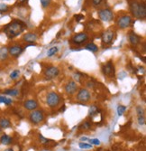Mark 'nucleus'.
Segmentation results:
<instances>
[{
    "label": "nucleus",
    "mask_w": 146,
    "mask_h": 151,
    "mask_svg": "<svg viewBox=\"0 0 146 151\" xmlns=\"http://www.w3.org/2000/svg\"><path fill=\"white\" fill-rule=\"evenodd\" d=\"M77 90H78V85H77L76 82L73 81H69L68 83H67V85L65 86V91H66V92H67L68 94H70V95L75 93V92L77 91Z\"/></svg>",
    "instance_id": "nucleus-13"
},
{
    "label": "nucleus",
    "mask_w": 146,
    "mask_h": 151,
    "mask_svg": "<svg viewBox=\"0 0 146 151\" xmlns=\"http://www.w3.org/2000/svg\"><path fill=\"white\" fill-rule=\"evenodd\" d=\"M25 1V0H17V2L18 3H24Z\"/></svg>",
    "instance_id": "nucleus-38"
},
{
    "label": "nucleus",
    "mask_w": 146,
    "mask_h": 151,
    "mask_svg": "<svg viewBox=\"0 0 146 151\" xmlns=\"http://www.w3.org/2000/svg\"><path fill=\"white\" fill-rule=\"evenodd\" d=\"M24 29H25V24L23 22L19 20H14L5 26L4 32L8 38L12 39L18 36L21 33L24 31Z\"/></svg>",
    "instance_id": "nucleus-1"
},
{
    "label": "nucleus",
    "mask_w": 146,
    "mask_h": 151,
    "mask_svg": "<svg viewBox=\"0 0 146 151\" xmlns=\"http://www.w3.org/2000/svg\"><path fill=\"white\" fill-rule=\"evenodd\" d=\"M19 75H20V71L19 70H14L10 73V78L12 80H16L19 77Z\"/></svg>",
    "instance_id": "nucleus-25"
},
{
    "label": "nucleus",
    "mask_w": 146,
    "mask_h": 151,
    "mask_svg": "<svg viewBox=\"0 0 146 151\" xmlns=\"http://www.w3.org/2000/svg\"><path fill=\"white\" fill-rule=\"evenodd\" d=\"M102 2V0H93V4H94L95 6H98L100 5Z\"/></svg>",
    "instance_id": "nucleus-36"
},
{
    "label": "nucleus",
    "mask_w": 146,
    "mask_h": 151,
    "mask_svg": "<svg viewBox=\"0 0 146 151\" xmlns=\"http://www.w3.org/2000/svg\"><path fill=\"white\" fill-rule=\"evenodd\" d=\"M12 138L10 136L6 135V134H4L3 136H1V138H0V143L3 144V145H10L12 143Z\"/></svg>",
    "instance_id": "nucleus-18"
},
{
    "label": "nucleus",
    "mask_w": 146,
    "mask_h": 151,
    "mask_svg": "<svg viewBox=\"0 0 146 151\" xmlns=\"http://www.w3.org/2000/svg\"><path fill=\"white\" fill-rule=\"evenodd\" d=\"M23 40L27 43H33L37 40V35L34 33H27V34L24 35Z\"/></svg>",
    "instance_id": "nucleus-15"
},
{
    "label": "nucleus",
    "mask_w": 146,
    "mask_h": 151,
    "mask_svg": "<svg viewBox=\"0 0 146 151\" xmlns=\"http://www.w3.org/2000/svg\"><path fill=\"white\" fill-rule=\"evenodd\" d=\"M58 51H59V49H58V47H57V46L51 47V48L47 51V55H48L49 57L53 56L55 53H57V52H58Z\"/></svg>",
    "instance_id": "nucleus-22"
},
{
    "label": "nucleus",
    "mask_w": 146,
    "mask_h": 151,
    "mask_svg": "<svg viewBox=\"0 0 146 151\" xmlns=\"http://www.w3.org/2000/svg\"><path fill=\"white\" fill-rule=\"evenodd\" d=\"M90 98V93L87 89H81L77 94V100L80 102H88Z\"/></svg>",
    "instance_id": "nucleus-6"
},
{
    "label": "nucleus",
    "mask_w": 146,
    "mask_h": 151,
    "mask_svg": "<svg viewBox=\"0 0 146 151\" xmlns=\"http://www.w3.org/2000/svg\"><path fill=\"white\" fill-rule=\"evenodd\" d=\"M78 146L82 149H90V148H92V145L91 144H87V143H79Z\"/></svg>",
    "instance_id": "nucleus-26"
},
{
    "label": "nucleus",
    "mask_w": 146,
    "mask_h": 151,
    "mask_svg": "<svg viewBox=\"0 0 146 151\" xmlns=\"http://www.w3.org/2000/svg\"><path fill=\"white\" fill-rule=\"evenodd\" d=\"M5 151H14L12 148H8V149H6V150H5Z\"/></svg>",
    "instance_id": "nucleus-39"
},
{
    "label": "nucleus",
    "mask_w": 146,
    "mask_h": 151,
    "mask_svg": "<svg viewBox=\"0 0 146 151\" xmlns=\"http://www.w3.org/2000/svg\"><path fill=\"white\" fill-rule=\"evenodd\" d=\"M60 71L57 67H54V66H51V67H48L47 69L44 71V76L46 77V79L48 80H51L55 77L58 76Z\"/></svg>",
    "instance_id": "nucleus-7"
},
{
    "label": "nucleus",
    "mask_w": 146,
    "mask_h": 151,
    "mask_svg": "<svg viewBox=\"0 0 146 151\" xmlns=\"http://www.w3.org/2000/svg\"><path fill=\"white\" fill-rule=\"evenodd\" d=\"M61 101V97L56 93V92H50L47 95L46 98V102L49 107L51 108H55L60 104Z\"/></svg>",
    "instance_id": "nucleus-3"
},
{
    "label": "nucleus",
    "mask_w": 146,
    "mask_h": 151,
    "mask_svg": "<svg viewBox=\"0 0 146 151\" xmlns=\"http://www.w3.org/2000/svg\"><path fill=\"white\" fill-rule=\"evenodd\" d=\"M44 119V116H43V111H33L30 116H29V119L32 123L33 124H39V123H41Z\"/></svg>",
    "instance_id": "nucleus-4"
},
{
    "label": "nucleus",
    "mask_w": 146,
    "mask_h": 151,
    "mask_svg": "<svg viewBox=\"0 0 146 151\" xmlns=\"http://www.w3.org/2000/svg\"><path fill=\"white\" fill-rule=\"evenodd\" d=\"M89 141V143L91 145H96V146H98L100 145V140L98 139H88Z\"/></svg>",
    "instance_id": "nucleus-30"
},
{
    "label": "nucleus",
    "mask_w": 146,
    "mask_h": 151,
    "mask_svg": "<svg viewBox=\"0 0 146 151\" xmlns=\"http://www.w3.org/2000/svg\"><path fill=\"white\" fill-rule=\"evenodd\" d=\"M79 77H80V76H79V74H77V73H75V74H74V78H75L78 81H80V80H79Z\"/></svg>",
    "instance_id": "nucleus-37"
},
{
    "label": "nucleus",
    "mask_w": 146,
    "mask_h": 151,
    "mask_svg": "<svg viewBox=\"0 0 146 151\" xmlns=\"http://www.w3.org/2000/svg\"><path fill=\"white\" fill-rule=\"evenodd\" d=\"M131 23H132V18L129 16H124L118 19L117 25L120 27L121 29H125V28H127L128 26H130Z\"/></svg>",
    "instance_id": "nucleus-9"
},
{
    "label": "nucleus",
    "mask_w": 146,
    "mask_h": 151,
    "mask_svg": "<svg viewBox=\"0 0 146 151\" xmlns=\"http://www.w3.org/2000/svg\"><path fill=\"white\" fill-rule=\"evenodd\" d=\"M98 112V108L96 106H92L89 109V115L90 116H93L94 114H96Z\"/></svg>",
    "instance_id": "nucleus-29"
},
{
    "label": "nucleus",
    "mask_w": 146,
    "mask_h": 151,
    "mask_svg": "<svg viewBox=\"0 0 146 151\" xmlns=\"http://www.w3.org/2000/svg\"><path fill=\"white\" fill-rule=\"evenodd\" d=\"M136 111H137L138 117H139V116H144V109H143L141 106H138V107L136 108Z\"/></svg>",
    "instance_id": "nucleus-28"
},
{
    "label": "nucleus",
    "mask_w": 146,
    "mask_h": 151,
    "mask_svg": "<svg viewBox=\"0 0 146 151\" xmlns=\"http://www.w3.org/2000/svg\"><path fill=\"white\" fill-rule=\"evenodd\" d=\"M138 123L139 125H144L145 124V117L144 116H139L138 117Z\"/></svg>",
    "instance_id": "nucleus-32"
},
{
    "label": "nucleus",
    "mask_w": 146,
    "mask_h": 151,
    "mask_svg": "<svg viewBox=\"0 0 146 151\" xmlns=\"http://www.w3.org/2000/svg\"><path fill=\"white\" fill-rule=\"evenodd\" d=\"M23 51H24V49L20 45H13V46L8 48V53L11 56H14V57L19 56L20 54L23 52Z\"/></svg>",
    "instance_id": "nucleus-12"
},
{
    "label": "nucleus",
    "mask_w": 146,
    "mask_h": 151,
    "mask_svg": "<svg viewBox=\"0 0 146 151\" xmlns=\"http://www.w3.org/2000/svg\"><path fill=\"white\" fill-rule=\"evenodd\" d=\"M125 111H126V107H125L123 105H119L117 107V114H118V116H122L125 112Z\"/></svg>",
    "instance_id": "nucleus-24"
},
{
    "label": "nucleus",
    "mask_w": 146,
    "mask_h": 151,
    "mask_svg": "<svg viewBox=\"0 0 146 151\" xmlns=\"http://www.w3.org/2000/svg\"><path fill=\"white\" fill-rule=\"evenodd\" d=\"M8 55H9L8 48L6 47V46L0 47V62H3V61L6 60Z\"/></svg>",
    "instance_id": "nucleus-16"
},
{
    "label": "nucleus",
    "mask_w": 146,
    "mask_h": 151,
    "mask_svg": "<svg viewBox=\"0 0 146 151\" xmlns=\"http://www.w3.org/2000/svg\"><path fill=\"white\" fill-rule=\"evenodd\" d=\"M98 17L104 22H109L113 20L114 15L112 11L109 9H102L98 11Z\"/></svg>",
    "instance_id": "nucleus-5"
},
{
    "label": "nucleus",
    "mask_w": 146,
    "mask_h": 151,
    "mask_svg": "<svg viewBox=\"0 0 146 151\" xmlns=\"http://www.w3.org/2000/svg\"><path fill=\"white\" fill-rule=\"evenodd\" d=\"M11 127V122L7 119H0V128L2 129H7Z\"/></svg>",
    "instance_id": "nucleus-19"
},
{
    "label": "nucleus",
    "mask_w": 146,
    "mask_h": 151,
    "mask_svg": "<svg viewBox=\"0 0 146 151\" xmlns=\"http://www.w3.org/2000/svg\"><path fill=\"white\" fill-rule=\"evenodd\" d=\"M13 102V101L10 98L5 97V96H0V103H4L5 105H10Z\"/></svg>",
    "instance_id": "nucleus-23"
},
{
    "label": "nucleus",
    "mask_w": 146,
    "mask_h": 151,
    "mask_svg": "<svg viewBox=\"0 0 146 151\" xmlns=\"http://www.w3.org/2000/svg\"><path fill=\"white\" fill-rule=\"evenodd\" d=\"M129 40H130V43H131L132 45H137L140 43L141 38H140V36H138L136 34L132 33V34H130V35H129Z\"/></svg>",
    "instance_id": "nucleus-17"
},
{
    "label": "nucleus",
    "mask_w": 146,
    "mask_h": 151,
    "mask_svg": "<svg viewBox=\"0 0 146 151\" xmlns=\"http://www.w3.org/2000/svg\"><path fill=\"white\" fill-rule=\"evenodd\" d=\"M24 107L26 109H28V111H35L38 107V103L33 100H28V101H24Z\"/></svg>",
    "instance_id": "nucleus-14"
},
{
    "label": "nucleus",
    "mask_w": 146,
    "mask_h": 151,
    "mask_svg": "<svg viewBox=\"0 0 146 151\" xmlns=\"http://www.w3.org/2000/svg\"><path fill=\"white\" fill-rule=\"evenodd\" d=\"M80 128H81L82 129H85V130H86V129H88L90 128L89 122H87V121H86V122H84L83 124L81 125V127H80Z\"/></svg>",
    "instance_id": "nucleus-33"
},
{
    "label": "nucleus",
    "mask_w": 146,
    "mask_h": 151,
    "mask_svg": "<svg viewBox=\"0 0 146 151\" xmlns=\"http://www.w3.org/2000/svg\"><path fill=\"white\" fill-rule=\"evenodd\" d=\"M40 1H41L43 7H47L48 6H50L51 3V0H40Z\"/></svg>",
    "instance_id": "nucleus-31"
},
{
    "label": "nucleus",
    "mask_w": 146,
    "mask_h": 151,
    "mask_svg": "<svg viewBox=\"0 0 146 151\" xmlns=\"http://www.w3.org/2000/svg\"><path fill=\"white\" fill-rule=\"evenodd\" d=\"M75 17H76L77 21H80L81 19H83V18H84V16H83V15H76V16H75Z\"/></svg>",
    "instance_id": "nucleus-35"
},
{
    "label": "nucleus",
    "mask_w": 146,
    "mask_h": 151,
    "mask_svg": "<svg viewBox=\"0 0 146 151\" xmlns=\"http://www.w3.org/2000/svg\"><path fill=\"white\" fill-rule=\"evenodd\" d=\"M88 39V35L86 33H79L72 37L71 42L75 45H81L84 42H86Z\"/></svg>",
    "instance_id": "nucleus-8"
},
{
    "label": "nucleus",
    "mask_w": 146,
    "mask_h": 151,
    "mask_svg": "<svg viewBox=\"0 0 146 151\" xmlns=\"http://www.w3.org/2000/svg\"><path fill=\"white\" fill-rule=\"evenodd\" d=\"M114 31L112 30H107L105 31L102 35V43L105 45H109L112 43V41L114 39Z\"/></svg>",
    "instance_id": "nucleus-11"
},
{
    "label": "nucleus",
    "mask_w": 146,
    "mask_h": 151,
    "mask_svg": "<svg viewBox=\"0 0 146 151\" xmlns=\"http://www.w3.org/2000/svg\"><path fill=\"white\" fill-rule=\"evenodd\" d=\"M4 93L9 96H17L19 94V91L16 89H10V90H6Z\"/></svg>",
    "instance_id": "nucleus-21"
},
{
    "label": "nucleus",
    "mask_w": 146,
    "mask_h": 151,
    "mask_svg": "<svg viewBox=\"0 0 146 151\" xmlns=\"http://www.w3.org/2000/svg\"><path fill=\"white\" fill-rule=\"evenodd\" d=\"M86 49L92 52H97L98 51V47L95 45V44H93V43H90V44H88L86 45Z\"/></svg>",
    "instance_id": "nucleus-20"
},
{
    "label": "nucleus",
    "mask_w": 146,
    "mask_h": 151,
    "mask_svg": "<svg viewBox=\"0 0 146 151\" xmlns=\"http://www.w3.org/2000/svg\"><path fill=\"white\" fill-rule=\"evenodd\" d=\"M8 6L6 4H0V13H6L8 11Z\"/></svg>",
    "instance_id": "nucleus-27"
},
{
    "label": "nucleus",
    "mask_w": 146,
    "mask_h": 151,
    "mask_svg": "<svg viewBox=\"0 0 146 151\" xmlns=\"http://www.w3.org/2000/svg\"><path fill=\"white\" fill-rule=\"evenodd\" d=\"M102 71L103 73L107 76L109 77H113L115 74V69H114V64L112 63V62H108L103 67H102Z\"/></svg>",
    "instance_id": "nucleus-10"
},
{
    "label": "nucleus",
    "mask_w": 146,
    "mask_h": 151,
    "mask_svg": "<svg viewBox=\"0 0 146 151\" xmlns=\"http://www.w3.org/2000/svg\"><path fill=\"white\" fill-rule=\"evenodd\" d=\"M39 139H40V140H41V142L42 143H43V144H45V143H47L49 140L47 139H45L43 136H42V135H39Z\"/></svg>",
    "instance_id": "nucleus-34"
},
{
    "label": "nucleus",
    "mask_w": 146,
    "mask_h": 151,
    "mask_svg": "<svg viewBox=\"0 0 146 151\" xmlns=\"http://www.w3.org/2000/svg\"><path fill=\"white\" fill-rule=\"evenodd\" d=\"M130 9L134 17L141 19H144L146 17V6L143 3L132 2L130 5Z\"/></svg>",
    "instance_id": "nucleus-2"
}]
</instances>
